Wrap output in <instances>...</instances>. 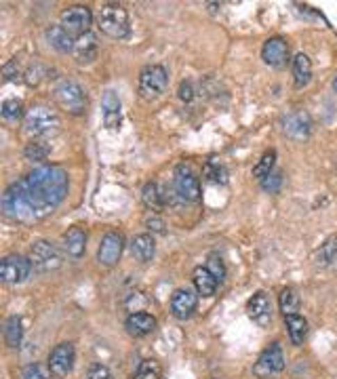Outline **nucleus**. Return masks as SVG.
I'll use <instances>...</instances> for the list:
<instances>
[{
	"mask_svg": "<svg viewBox=\"0 0 337 379\" xmlns=\"http://www.w3.org/2000/svg\"><path fill=\"white\" fill-rule=\"evenodd\" d=\"M70 179L61 167L42 165L11 184L3 194V213L19 223L47 219L63 202Z\"/></svg>",
	"mask_w": 337,
	"mask_h": 379,
	"instance_id": "1",
	"label": "nucleus"
},
{
	"mask_svg": "<svg viewBox=\"0 0 337 379\" xmlns=\"http://www.w3.org/2000/svg\"><path fill=\"white\" fill-rule=\"evenodd\" d=\"M97 28L101 34L114 38V40H122L129 36L131 26H129V15L126 9L122 5L116 3H108L99 9L97 13Z\"/></svg>",
	"mask_w": 337,
	"mask_h": 379,
	"instance_id": "2",
	"label": "nucleus"
},
{
	"mask_svg": "<svg viewBox=\"0 0 337 379\" xmlns=\"http://www.w3.org/2000/svg\"><path fill=\"white\" fill-rule=\"evenodd\" d=\"M24 127L30 135L34 137H53L59 127H61V120L57 116L55 110H51L49 106H42V104H36L32 106L26 116H24Z\"/></svg>",
	"mask_w": 337,
	"mask_h": 379,
	"instance_id": "3",
	"label": "nucleus"
},
{
	"mask_svg": "<svg viewBox=\"0 0 337 379\" xmlns=\"http://www.w3.org/2000/svg\"><path fill=\"white\" fill-rule=\"evenodd\" d=\"M53 99L67 114L81 116L87 110V93L74 81H59L53 89Z\"/></svg>",
	"mask_w": 337,
	"mask_h": 379,
	"instance_id": "4",
	"label": "nucleus"
},
{
	"mask_svg": "<svg viewBox=\"0 0 337 379\" xmlns=\"http://www.w3.org/2000/svg\"><path fill=\"white\" fill-rule=\"evenodd\" d=\"M169 87V74L163 65H146L140 74L138 93L146 102L158 99Z\"/></svg>",
	"mask_w": 337,
	"mask_h": 379,
	"instance_id": "5",
	"label": "nucleus"
},
{
	"mask_svg": "<svg viewBox=\"0 0 337 379\" xmlns=\"http://www.w3.org/2000/svg\"><path fill=\"white\" fill-rule=\"evenodd\" d=\"M93 24V13L89 7H83V5H74V7H67L61 11L59 15V26L70 34L74 40L85 36L89 32Z\"/></svg>",
	"mask_w": 337,
	"mask_h": 379,
	"instance_id": "6",
	"label": "nucleus"
},
{
	"mask_svg": "<svg viewBox=\"0 0 337 379\" xmlns=\"http://www.w3.org/2000/svg\"><path fill=\"white\" fill-rule=\"evenodd\" d=\"M285 369V354L281 344H270L257 358V362L253 364V375L257 379H272L277 377L281 371Z\"/></svg>",
	"mask_w": 337,
	"mask_h": 379,
	"instance_id": "7",
	"label": "nucleus"
},
{
	"mask_svg": "<svg viewBox=\"0 0 337 379\" xmlns=\"http://www.w3.org/2000/svg\"><path fill=\"white\" fill-rule=\"evenodd\" d=\"M173 186H175V192L181 200H188V202L200 200V179L188 163H181L175 167Z\"/></svg>",
	"mask_w": 337,
	"mask_h": 379,
	"instance_id": "8",
	"label": "nucleus"
},
{
	"mask_svg": "<svg viewBox=\"0 0 337 379\" xmlns=\"http://www.w3.org/2000/svg\"><path fill=\"white\" fill-rule=\"evenodd\" d=\"M30 261L36 270L40 272H53L59 270L63 264V257L59 253V249L49 243V241H36L30 249Z\"/></svg>",
	"mask_w": 337,
	"mask_h": 379,
	"instance_id": "9",
	"label": "nucleus"
},
{
	"mask_svg": "<svg viewBox=\"0 0 337 379\" xmlns=\"http://www.w3.org/2000/svg\"><path fill=\"white\" fill-rule=\"evenodd\" d=\"M32 272V261L30 257L24 255H7L3 261H0V278H3L7 284H19L24 282Z\"/></svg>",
	"mask_w": 337,
	"mask_h": 379,
	"instance_id": "10",
	"label": "nucleus"
},
{
	"mask_svg": "<svg viewBox=\"0 0 337 379\" xmlns=\"http://www.w3.org/2000/svg\"><path fill=\"white\" fill-rule=\"evenodd\" d=\"M283 131L287 137L295 139V141H304L310 137L312 133V118L308 112L304 110H293L283 118Z\"/></svg>",
	"mask_w": 337,
	"mask_h": 379,
	"instance_id": "11",
	"label": "nucleus"
},
{
	"mask_svg": "<svg viewBox=\"0 0 337 379\" xmlns=\"http://www.w3.org/2000/svg\"><path fill=\"white\" fill-rule=\"evenodd\" d=\"M122 249H124V236L120 232H108L104 234L101 243H99V249H97V261L101 266H116L120 255H122Z\"/></svg>",
	"mask_w": 337,
	"mask_h": 379,
	"instance_id": "12",
	"label": "nucleus"
},
{
	"mask_svg": "<svg viewBox=\"0 0 337 379\" xmlns=\"http://www.w3.org/2000/svg\"><path fill=\"white\" fill-rule=\"evenodd\" d=\"M74 358H76V354H74V346L72 344H59V346H55L51 350L47 364L53 371V375L63 377V375H67L74 369Z\"/></svg>",
	"mask_w": 337,
	"mask_h": 379,
	"instance_id": "13",
	"label": "nucleus"
},
{
	"mask_svg": "<svg viewBox=\"0 0 337 379\" xmlns=\"http://www.w3.org/2000/svg\"><path fill=\"white\" fill-rule=\"evenodd\" d=\"M261 59L270 67H285L289 63V45H287V40L281 38V36L268 38L263 42V49H261Z\"/></svg>",
	"mask_w": 337,
	"mask_h": 379,
	"instance_id": "14",
	"label": "nucleus"
},
{
	"mask_svg": "<svg viewBox=\"0 0 337 379\" xmlns=\"http://www.w3.org/2000/svg\"><path fill=\"white\" fill-rule=\"evenodd\" d=\"M196 306H198V295L192 289H177L171 297V312L179 321L190 318Z\"/></svg>",
	"mask_w": 337,
	"mask_h": 379,
	"instance_id": "15",
	"label": "nucleus"
},
{
	"mask_svg": "<svg viewBox=\"0 0 337 379\" xmlns=\"http://www.w3.org/2000/svg\"><path fill=\"white\" fill-rule=\"evenodd\" d=\"M247 312H249L251 321L265 327V325H270V321H272V303H270V299L263 291H257L247 303Z\"/></svg>",
	"mask_w": 337,
	"mask_h": 379,
	"instance_id": "16",
	"label": "nucleus"
},
{
	"mask_svg": "<svg viewBox=\"0 0 337 379\" xmlns=\"http://www.w3.org/2000/svg\"><path fill=\"white\" fill-rule=\"evenodd\" d=\"M74 59L81 63V65H89V63H93L95 59H97V55H99V42H97V36L95 34H91V32H87L85 36H81V38H76V42H74Z\"/></svg>",
	"mask_w": 337,
	"mask_h": 379,
	"instance_id": "17",
	"label": "nucleus"
},
{
	"mask_svg": "<svg viewBox=\"0 0 337 379\" xmlns=\"http://www.w3.org/2000/svg\"><path fill=\"white\" fill-rule=\"evenodd\" d=\"M101 114H104V124L108 129H118L120 127V120H122V104H120V97L116 95V91L108 89L104 93V99H101Z\"/></svg>",
	"mask_w": 337,
	"mask_h": 379,
	"instance_id": "18",
	"label": "nucleus"
},
{
	"mask_svg": "<svg viewBox=\"0 0 337 379\" xmlns=\"http://www.w3.org/2000/svg\"><path fill=\"white\" fill-rule=\"evenodd\" d=\"M124 327L126 331L133 335V337H146L150 333H154L156 329V318L148 312H133L129 314V318L124 321Z\"/></svg>",
	"mask_w": 337,
	"mask_h": 379,
	"instance_id": "19",
	"label": "nucleus"
},
{
	"mask_svg": "<svg viewBox=\"0 0 337 379\" xmlns=\"http://www.w3.org/2000/svg\"><path fill=\"white\" fill-rule=\"evenodd\" d=\"M44 38H47V42L55 49V51H59V53H72L74 51V38L67 34L59 24L57 26H49L47 30H44Z\"/></svg>",
	"mask_w": 337,
	"mask_h": 379,
	"instance_id": "20",
	"label": "nucleus"
},
{
	"mask_svg": "<svg viewBox=\"0 0 337 379\" xmlns=\"http://www.w3.org/2000/svg\"><path fill=\"white\" fill-rule=\"evenodd\" d=\"M192 280H194L196 293L202 295V297H213L215 291H217V282H220L207 268H202V266H198V268L194 270Z\"/></svg>",
	"mask_w": 337,
	"mask_h": 379,
	"instance_id": "21",
	"label": "nucleus"
},
{
	"mask_svg": "<svg viewBox=\"0 0 337 379\" xmlns=\"http://www.w3.org/2000/svg\"><path fill=\"white\" fill-rule=\"evenodd\" d=\"M85 247H87V234L83 227H72L63 234V249L67 251L70 257H83L85 255Z\"/></svg>",
	"mask_w": 337,
	"mask_h": 379,
	"instance_id": "22",
	"label": "nucleus"
},
{
	"mask_svg": "<svg viewBox=\"0 0 337 379\" xmlns=\"http://www.w3.org/2000/svg\"><path fill=\"white\" fill-rule=\"evenodd\" d=\"M131 253L133 257L142 261V264H148L154 253H156V243L150 234H138L133 241H131Z\"/></svg>",
	"mask_w": 337,
	"mask_h": 379,
	"instance_id": "23",
	"label": "nucleus"
},
{
	"mask_svg": "<svg viewBox=\"0 0 337 379\" xmlns=\"http://www.w3.org/2000/svg\"><path fill=\"white\" fill-rule=\"evenodd\" d=\"M310 81H312V61H310V57L306 53H299L293 59V83H295V89L308 87Z\"/></svg>",
	"mask_w": 337,
	"mask_h": 379,
	"instance_id": "24",
	"label": "nucleus"
},
{
	"mask_svg": "<svg viewBox=\"0 0 337 379\" xmlns=\"http://www.w3.org/2000/svg\"><path fill=\"white\" fill-rule=\"evenodd\" d=\"M285 325L293 346H302L308 335V321L299 314H291V316H285Z\"/></svg>",
	"mask_w": 337,
	"mask_h": 379,
	"instance_id": "25",
	"label": "nucleus"
},
{
	"mask_svg": "<svg viewBox=\"0 0 337 379\" xmlns=\"http://www.w3.org/2000/svg\"><path fill=\"white\" fill-rule=\"evenodd\" d=\"M279 306H281V312L285 316L297 314L299 312V295H297V291L291 289V287L283 289L281 295H279Z\"/></svg>",
	"mask_w": 337,
	"mask_h": 379,
	"instance_id": "26",
	"label": "nucleus"
},
{
	"mask_svg": "<svg viewBox=\"0 0 337 379\" xmlns=\"http://www.w3.org/2000/svg\"><path fill=\"white\" fill-rule=\"evenodd\" d=\"M142 200L148 209L152 211H161L165 207V198H163V192L158 188V184H146L144 190H142Z\"/></svg>",
	"mask_w": 337,
	"mask_h": 379,
	"instance_id": "27",
	"label": "nucleus"
},
{
	"mask_svg": "<svg viewBox=\"0 0 337 379\" xmlns=\"http://www.w3.org/2000/svg\"><path fill=\"white\" fill-rule=\"evenodd\" d=\"M24 337V327H22V318L19 316H11L5 323V341L9 348H19Z\"/></svg>",
	"mask_w": 337,
	"mask_h": 379,
	"instance_id": "28",
	"label": "nucleus"
},
{
	"mask_svg": "<svg viewBox=\"0 0 337 379\" xmlns=\"http://www.w3.org/2000/svg\"><path fill=\"white\" fill-rule=\"evenodd\" d=\"M274 163H277V152H274V150H268L265 154L257 161V165L253 167V177L263 182L270 173H272Z\"/></svg>",
	"mask_w": 337,
	"mask_h": 379,
	"instance_id": "29",
	"label": "nucleus"
},
{
	"mask_svg": "<svg viewBox=\"0 0 337 379\" xmlns=\"http://www.w3.org/2000/svg\"><path fill=\"white\" fill-rule=\"evenodd\" d=\"M202 175H205V179L211 182V184H226V182H228V171H226V167H224L222 163L213 161V159L207 161L205 169H202Z\"/></svg>",
	"mask_w": 337,
	"mask_h": 379,
	"instance_id": "30",
	"label": "nucleus"
},
{
	"mask_svg": "<svg viewBox=\"0 0 337 379\" xmlns=\"http://www.w3.org/2000/svg\"><path fill=\"white\" fill-rule=\"evenodd\" d=\"M51 154V147L42 141H30L24 150V156L28 161H34V163H42L47 161V156Z\"/></svg>",
	"mask_w": 337,
	"mask_h": 379,
	"instance_id": "31",
	"label": "nucleus"
},
{
	"mask_svg": "<svg viewBox=\"0 0 337 379\" xmlns=\"http://www.w3.org/2000/svg\"><path fill=\"white\" fill-rule=\"evenodd\" d=\"M161 375H163V371H161L158 360L148 358V360L140 362V366H138V371H135L133 379H161Z\"/></svg>",
	"mask_w": 337,
	"mask_h": 379,
	"instance_id": "32",
	"label": "nucleus"
},
{
	"mask_svg": "<svg viewBox=\"0 0 337 379\" xmlns=\"http://www.w3.org/2000/svg\"><path fill=\"white\" fill-rule=\"evenodd\" d=\"M337 259V236H331L320 249H318V264L329 266Z\"/></svg>",
	"mask_w": 337,
	"mask_h": 379,
	"instance_id": "33",
	"label": "nucleus"
},
{
	"mask_svg": "<svg viewBox=\"0 0 337 379\" xmlns=\"http://www.w3.org/2000/svg\"><path fill=\"white\" fill-rule=\"evenodd\" d=\"M51 369L49 364H42V362H30L24 373H22V379H51Z\"/></svg>",
	"mask_w": 337,
	"mask_h": 379,
	"instance_id": "34",
	"label": "nucleus"
},
{
	"mask_svg": "<svg viewBox=\"0 0 337 379\" xmlns=\"http://www.w3.org/2000/svg\"><path fill=\"white\" fill-rule=\"evenodd\" d=\"M44 74H47V70H44V65L40 63V61H34L26 72H24V76H26V83L30 85V87H38L40 85V81L44 79Z\"/></svg>",
	"mask_w": 337,
	"mask_h": 379,
	"instance_id": "35",
	"label": "nucleus"
},
{
	"mask_svg": "<svg viewBox=\"0 0 337 379\" xmlns=\"http://www.w3.org/2000/svg\"><path fill=\"white\" fill-rule=\"evenodd\" d=\"M3 116L7 120H19L24 116V104L19 99H5L3 102Z\"/></svg>",
	"mask_w": 337,
	"mask_h": 379,
	"instance_id": "36",
	"label": "nucleus"
},
{
	"mask_svg": "<svg viewBox=\"0 0 337 379\" xmlns=\"http://www.w3.org/2000/svg\"><path fill=\"white\" fill-rule=\"evenodd\" d=\"M283 186V173H270L263 182H261V188L270 194H277Z\"/></svg>",
	"mask_w": 337,
	"mask_h": 379,
	"instance_id": "37",
	"label": "nucleus"
},
{
	"mask_svg": "<svg viewBox=\"0 0 337 379\" xmlns=\"http://www.w3.org/2000/svg\"><path fill=\"white\" fill-rule=\"evenodd\" d=\"M207 270L222 282L224 278H226V266H224V261L217 257V255H211L209 257V264H207Z\"/></svg>",
	"mask_w": 337,
	"mask_h": 379,
	"instance_id": "38",
	"label": "nucleus"
},
{
	"mask_svg": "<svg viewBox=\"0 0 337 379\" xmlns=\"http://www.w3.org/2000/svg\"><path fill=\"white\" fill-rule=\"evenodd\" d=\"M89 379H112V373H110V369L108 366H104V364H93L91 369H89Z\"/></svg>",
	"mask_w": 337,
	"mask_h": 379,
	"instance_id": "39",
	"label": "nucleus"
},
{
	"mask_svg": "<svg viewBox=\"0 0 337 379\" xmlns=\"http://www.w3.org/2000/svg\"><path fill=\"white\" fill-rule=\"evenodd\" d=\"M3 74H5V79L7 81H15V79H19V61L17 59H11L5 67H3Z\"/></svg>",
	"mask_w": 337,
	"mask_h": 379,
	"instance_id": "40",
	"label": "nucleus"
},
{
	"mask_svg": "<svg viewBox=\"0 0 337 379\" xmlns=\"http://www.w3.org/2000/svg\"><path fill=\"white\" fill-rule=\"evenodd\" d=\"M146 225L150 227V230H154V232H165V221L161 217H156V215L148 217L146 219Z\"/></svg>",
	"mask_w": 337,
	"mask_h": 379,
	"instance_id": "41",
	"label": "nucleus"
},
{
	"mask_svg": "<svg viewBox=\"0 0 337 379\" xmlns=\"http://www.w3.org/2000/svg\"><path fill=\"white\" fill-rule=\"evenodd\" d=\"M192 97H194L192 85H190V83H181V85H179V99H181V102H192Z\"/></svg>",
	"mask_w": 337,
	"mask_h": 379,
	"instance_id": "42",
	"label": "nucleus"
},
{
	"mask_svg": "<svg viewBox=\"0 0 337 379\" xmlns=\"http://www.w3.org/2000/svg\"><path fill=\"white\" fill-rule=\"evenodd\" d=\"M333 91L337 93V74H335V79H333Z\"/></svg>",
	"mask_w": 337,
	"mask_h": 379,
	"instance_id": "43",
	"label": "nucleus"
}]
</instances>
